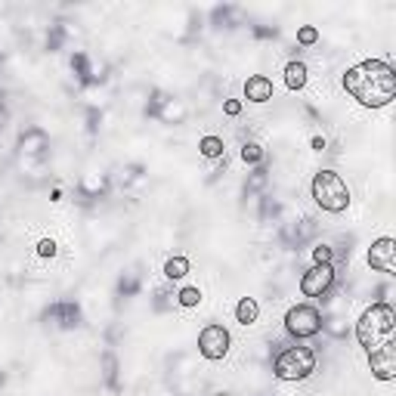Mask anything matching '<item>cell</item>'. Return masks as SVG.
<instances>
[{"label":"cell","instance_id":"6da1fadb","mask_svg":"<svg viewBox=\"0 0 396 396\" xmlns=\"http://www.w3.org/2000/svg\"><path fill=\"white\" fill-rule=\"evenodd\" d=\"M356 338H360L365 356H369L371 375L378 381L396 378V310L387 301L365 306L360 322H356Z\"/></svg>","mask_w":396,"mask_h":396},{"label":"cell","instance_id":"7a4b0ae2","mask_svg":"<svg viewBox=\"0 0 396 396\" xmlns=\"http://www.w3.org/2000/svg\"><path fill=\"white\" fill-rule=\"evenodd\" d=\"M343 90L365 109H384L396 96V71L390 62L365 59L343 71Z\"/></svg>","mask_w":396,"mask_h":396},{"label":"cell","instance_id":"3957f363","mask_svg":"<svg viewBox=\"0 0 396 396\" xmlns=\"http://www.w3.org/2000/svg\"><path fill=\"white\" fill-rule=\"evenodd\" d=\"M310 192H313V198H316V205L328 214H343L350 207V189L338 170H319V174L313 177Z\"/></svg>","mask_w":396,"mask_h":396},{"label":"cell","instance_id":"277c9868","mask_svg":"<svg viewBox=\"0 0 396 396\" xmlns=\"http://www.w3.org/2000/svg\"><path fill=\"white\" fill-rule=\"evenodd\" d=\"M316 371V353L310 347H285L279 356L273 360V375L279 381H306Z\"/></svg>","mask_w":396,"mask_h":396},{"label":"cell","instance_id":"5b68a950","mask_svg":"<svg viewBox=\"0 0 396 396\" xmlns=\"http://www.w3.org/2000/svg\"><path fill=\"white\" fill-rule=\"evenodd\" d=\"M285 332L297 341H306V338H316L322 332V313L316 310L313 303H297L285 313Z\"/></svg>","mask_w":396,"mask_h":396},{"label":"cell","instance_id":"8992f818","mask_svg":"<svg viewBox=\"0 0 396 396\" xmlns=\"http://www.w3.org/2000/svg\"><path fill=\"white\" fill-rule=\"evenodd\" d=\"M334 279H338V273H334V264H313L310 270L301 275V294H303V297H319V301H325V297L332 294V288H334Z\"/></svg>","mask_w":396,"mask_h":396},{"label":"cell","instance_id":"52a82bcc","mask_svg":"<svg viewBox=\"0 0 396 396\" xmlns=\"http://www.w3.org/2000/svg\"><path fill=\"white\" fill-rule=\"evenodd\" d=\"M229 343H233V338H229V332L223 325H205L198 332V353L205 356L207 362H217V360H223V356L229 353Z\"/></svg>","mask_w":396,"mask_h":396},{"label":"cell","instance_id":"ba28073f","mask_svg":"<svg viewBox=\"0 0 396 396\" xmlns=\"http://www.w3.org/2000/svg\"><path fill=\"white\" fill-rule=\"evenodd\" d=\"M369 266L375 273L396 275V242H393L390 235L371 242V248H369Z\"/></svg>","mask_w":396,"mask_h":396},{"label":"cell","instance_id":"9c48e42d","mask_svg":"<svg viewBox=\"0 0 396 396\" xmlns=\"http://www.w3.org/2000/svg\"><path fill=\"white\" fill-rule=\"evenodd\" d=\"M43 319L59 325V328H74L81 322V310H78V303H71V301H59V303H53L47 313H43Z\"/></svg>","mask_w":396,"mask_h":396},{"label":"cell","instance_id":"30bf717a","mask_svg":"<svg viewBox=\"0 0 396 396\" xmlns=\"http://www.w3.org/2000/svg\"><path fill=\"white\" fill-rule=\"evenodd\" d=\"M313 235H316V223H313V220L288 223V226L282 229V245H288V248H297V245L310 242Z\"/></svg>","mask_w":396,"mask_h":396},{"label":"cell","instance_id":"8fae6325","mask_svg":"<svg viewBox=\"0 0 396 396\" xmlns=\"http://www.w3.org/2000/svg\"><path fill=\"white\" fill-rule=\"evenodd\" d=\"M245 100L248 102H270L273 100V81L266 74H251L245 81Z\"/></svg>","mask_w":396,"mask_h":396},{"label":"cell","instance_id":"7c38bea8","mask_svg":"<svg viewBox=\"0 0 396 396\" xmlns=\"http://www.w3.org/2000/svg\"><path fill=\"white\" fill-rule=\"evenodd\" d=\"M19 149H22V155H34V158H43V152L50 149V139H47V133H43V130L32 127V130L22 133Z\"/></svg>","mask_w":396,"mask_h":396},{"label":"cell","instance_id":"4fadbf2b","mask_svg":"<svg viewBox=\"0 0 396 396\" xmlns=\"http://www.w3.org/2000/svg\"><path fill=\"white\" fill-rule=\"evenodd\" d=\"M285 84H288V90H303L306 87V65L303 62L291 59L285 65Z\"/></svg>","mask_w":396,"mask_h":396},{"label":"cell","instance_id":"5bb4252c","mask_svg":"<svg viewBox=\"0 0 396 396\" xmlns=\"http://www.w3.org/2000/svg\"><path fill=\"white\" fill-rule=\"evenodd\" d=\"M266 183H270V174H266L264 164H257L248 174V180H245V196H260L266 189Z\"/></svg>","mask_w":396,"mask_h":396},{"label":"cell","instance_id":"9a60e30c","mask_svg":"<svg viewBox=\"0 0 396 396\" xmlns=\"http://www.w3.org/2000/svg\"><path fill=\"white\" fill-rule=\"evenodd\" d=\"M257 316H260V303L254 301V297H242L238 301V306H235V319L242 325H254L257 322Z\"/></svg>","mask_w":396,"mask_h":396},{"label":"cell","instance_id":"2e32d148","mask_svg":"<svg viewBox=\"0 0 396 396\" xmlns=\"http://www.w3.org/2000/svg\"><path fill=\"white\" fill-rule=\"evenodd\" d=\"M71 69L78 71L81 84H96V81H100V78H96V74L90 71V59H87L84 53H74V56H71Z\"/></svg>","mask_w":396,"mask_h":396},{"label":"cell","instance_id":"e0dca14e","mask_svg":"<svg viewBox=\"0 0 396 396\" xmlns=\"http://www.w3.org/2000/svg\"><path fill=\"white\" fill-rule=\"evenodd\" d=\"M102 378L111 390H118V356L115 353H106L102 356Z\"/></svg>","mask_w":396,"mask_h":396},{"label":"cell","instance_id":"ac0fdd59","mask_svg":"<svg viewBox=\"0 0 396 396\" xmlns=\"http://www.w3.org/2000/svg\"><path fill=\"white\" fill-rule=\"evenodd\" d=\"M186 273H189V260H186V257H170L168 264H164V275H168L170 282L183 279Z\"/></svg>","mask_w":396,"mask_h":396},{"label":"cell","instance_id":"d6986e66","mask_svg":"<svg viewBox=\"0 0 396 396\" xmlns=\"http://www.w3.org/2000/svg\"><path fill=\"white\" fill-rule=\"evenodd\" d=\"M183 115H186V111H183V106H180L177 100H168V102H164V109L158 111V118H161L164 124H177V121H183Z\"/></svg>","mask_w":396,"mask_h":396},{"label":"cell","instance_id":"ffe728a7","mask_svg":"<svg viewBox=\"0 0 396 396\" xmlns=\"http://www.w3.org/2000/svg\"><path fill=\"white\" fill-rule=\"evenodd\" d=\"M198 149H201L205 158H220V155H223V139L220 137H205L198 143Z\"/></svg>","mask_w":396,"mask_h":396},{"label":"cell","instance_id":"44dd1931","mask_svg":"<svg viewBox=\"0 0 396 396\" xmlns=\"http://www.w3.org/2000/svg\"><path fill=\"white\" fill-rule=\"evenodd\" d=\"M322 332H328L332 338H347V325L341 316H322Z\"/></svg>","mask_w":396,"mask_h":396},{"label":"cell","instance_id":"7402d4cb","mask_svg":"<svg viewBox=\"0 0 396 396\" xmlns=\"http://www.w3.org/2000/svg\"><path fill=\"white\" fill-rule=\"evenodd\" d=\"M233 19H238V10H235V6H217V10H214V25L233 28Z\"/></svg>","mask_w":396,"mask_h":396},{"label":"cell","instance_id":"603a6c76","mask_svg":"<svg viewBox=\"0 0 396 396\" xmlns=\"http://www.w3.org/2000/svg\"><path fill=\"white\" fill-rule=\"evenodd\" d=\"M118 291H121L124 297H130V294H137L139 291V275L137 273H127L121 282H118Z\"/></svg>","mask_w":396,"mask_h":396},{"label":"cell","instance_id":"cb8c5ba5","mask_svg":"<svg viewBox=\"0 0 396 396\" xmlns=\"http://www.w3.org/2000/svg\"><path fill=\"white\" fill-rule=\"evenodd\" d=\"M177 303H180V306H198L201 303V291L198 288H183L180 291V294H177Z\"/></svg>","mask_w":396,"mask_h":396},{"label":"cell","instance_id":"d4e9b609","mask_svg":"<svg viewBox=\"0 0 396 396\" xmlns=\"http://www.w3.org/2000/svg\"><path fill=\"white\" fill-rule=\"evenodd\" d=\"M65 34H69V32H65L62 25H53V28H50V34H47V47L53 50V53L65 43Z\"/></svg>","mask_w":396,"mask_h":396},{"label":"cell","instance_id":"484cf974","mask_svg":"<svg viewBox=\"0 0 396 396\" xmlns=\"http://www.w3.org/2000/svg\"><path fill=\"white\" fill-rule=\"evenodd\" d=\"M242 158L248 164H260V161H264V149H260L257 143H245L242 146Z\"/></svg>","mask_w":396,"mask_h":396},{"label":"cell","instance_id":"4316f807","mask_svg":"<svg viewBox=\"0 0 396 396\" xmlns=\"http://www.w3.org/2000/svg\"><path fill=\"white\" fill-rule=\"evenodd\" d=\"M316 41H319V32L313 25H303L301 32H297V43H301V47H313Z\"/></svg>","mask_w":396,"mask_h":396},{"label":"cell","instance_id":"83f0119b","mask_svg":"<svg viewBox=\"0 0 396 396\" xmlns=\"http://www.w3.org/2000/svg\"><path fill=\"white\" fill-rule=\"evenodd\" d=\"M313 264H334V251L328 245H316L313 248Z\"/></svg>","mask_w":396,"mask_h":396},{"label":"cell","instance_id":"f1b7e54d","mask_svg":"<svg viewBox=\"0 0 396 396\" xmlns=\"http://www.w3.org/2000/svg\"><path fill=\"white\" fill-rule=\"evenodd\" d=\"M37 257H56V242H53V238L37 242Z\"/></svg>","mask_w":396,"mask_h":396},{"label":"cell","instance_id":"f546056e","mask_svg":"<svg viewBox=\"0 0 396 396\" xmlns=\"http://www.w3.org/2000/svg\"><path fill=\"white\" fill-rule=\"evenodd\" d=\"M223 111H226V115H238V111H242V102H238V100H226V102H223Z\"/></svg>","mask_w":396,"mask_h":396},{"label":"cell","instance_id":"4dcf8cb0","mask_svg":"<svg viewBox=\"0 0 396 396\" xmlns=\"http://www.w3.org/2000/svg\"><path fill=\"white\" fill-rule=\"evenodd\" d=\"M4 121H6V115H4V111H0V130H4Z\"/></svg>","mask_w":396,"mask_h":396},{"label":"cell","instance_id":"1f68e13d","mask_svg":"<svg viewBox=\"0 0 396 396\" xmlns=\"http://www.w3.org/2000/svg\"><path fill=\"white\" fill-rule=\"evenodd\" d=\"M214 396H229V393H214Z\"/></svg>","mask_w":396,"mask_h":396}]
</instances>
